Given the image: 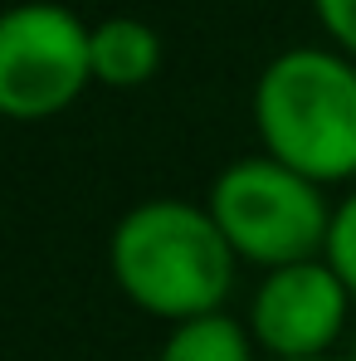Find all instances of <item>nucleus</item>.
Wrapping results in <instances>:
<instances>
[{"instance_id":"f257e3e1","label":"nucleus","mask_w":356,"mask_h":361,"mask_svg":"<svg viewBox=\"0 0 356 361\" xmlns=\"http://www.w3.org/2000/svg\"><path fill=\"white\" fill-rule=\"evenodd\" d=\"M235 259L239 254L220 235L215 215L180 195L132 205L108 240V264L122 298L152 317H166L171 327L225 312V298L235 288Z\"/></svg>"},{"instance_id":"f03ea898","label":"nucleus","mask_w":356,"mask_h":361,"mask_svg":"<svg viewBox=\"0 0 356 361\" xmlns=\"http://www.w3.org/2000/svg\"><path fill=\"white\" fill-rule=\"evenodd\" d=\"M264 157L317 185L356 180V63L327 49H288L254 83Z\"/></svg>"},{"instance_id":"7ed1b4c3","label":"nucleus","mask_w":356,"mask_h":361,"mask_svg":"<svg viewBox=\"0 0 356 361\" xmlns=\"http://www.w3.org/2000/svg\"><path fill=\"white\" fill-rule=\"evenodd\" d=\"M205 210L215 215L220 235L230 240L239 259L274 269L307 264L327 254L332 235V210L322 185L297 176L293 166L274 161V157H239L220 176L210 180V200Z\"/></svg>"},{"instance_id":"20e7f679","label":"nucleus","mask_w":356,"mask_h":361,"mask_svg":"<svg viewBox=\"0 0 356 361\" xmlns=\"http://www.w3.org/2000/svg\"><path fill=\"white\" fill-rule=\"evenodd\" d=\"M93 78V30L73 10L35 0L0 20V113L44 122L63 113Z\"/></svg>"},{"instance_id":"39448f33","label":"nucleus","mask_w":356,"mask_h":361,"mask_svg":"<svg viewBox=\"0 0 356 361\" xmlns=\"http://www.w3.org/2000/svg\"><path fill=\"white\" fill-rule=\"evenodd\" d=\"M352 288L337 279L327 259H307L264 274L249 302V332L274 361L332 357L337 337L347 332Z\"/></svg>"},{"instance_id":"423d86ee","label":"nucleus","mask_w":356,"mask_h":361,"mask_svg":"<svg viewBox=\"0 0 356 361\" xmlns=\"http://www.w3.org/2000/svg\"><path fill=\"white\" fill-rule=\"evenodd\" d=\"M161 68V39L142 20H103L93 30V78L108 88H142Z\"/></svg>"},{"instance_id":"0eeeda50","label":"nucleus","mask_w":356,"mask_h":361,"mask_svg":"<svg viewBox=\"0 0 356 361\" xmlns=\"http://www.w3.org/2000/svg\"><path fill=\"white\" fill-rule=\"evenodd\" d=\"M254 332L230 317V312H205V317H190L176 322L161 342V357L156 361H254Z\"/></svg>"},{"instance_id":"6e6552de","label":"nucleus","mask_w":356,"mask_h":361,"mask_svg":"<svg viewBox=\"0 0 356 361\" xmlns=\"http://www.w3.org/2000/svg\"><path fill=\"white\" fill-rule=\"evenodd\" d=\"M322 259L337 269V279L352 288V298H356V190L332 210V235H327V254Z\"/></svg>"},{"instance_id":"1a4fd4ad","label":"nucleus","mask_w":356,"mask_h":361,"mask_svg":"<svg viewBox=\"0 0 356 361\" xmlns=\"http://www.w3.org/2000/svg\"><path fill=\"white\" fill-rule=\"evenodd\" d=\"M312 5H317L327 35H332V39L356 59V0H312Z\"/></svg>"},{"instance_id":"9d476101","label":"nucleus","mask_w":356,"mask_h":361,"mask_svg":"<svg viewBox=\"0 0 356 361\" xmlns=\"http://www.w3.org/2000/svg\"><path fill=\"white\" fill-rule=\"evenodd\" d=\"M302 361H337V357H302Z\"/></svg>"}]
</instances>
